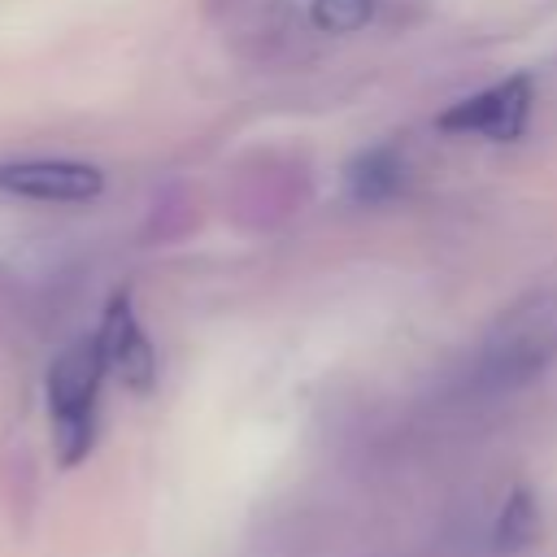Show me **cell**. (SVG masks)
<instances>
[{
  "label": "cell",
  "instance_id": "7",
  "mask_svg": "<svg viewBox=\"0 0 557 557\" xmlns=\"http://www.w3.org/2000/svg\"><path fill=\"white\" fill-rule=\"evenodd\" d=\"M540 531V513H535V500L527 492H513L500 522H496V548L500 553H513V548H527Z\"/></svg>",
  "mask_w": 557,
  "mask_h": 557
},
{
  "label": "cell",
  "instance_id": "4",
  "mask_svg": "<svg viewBox=\"0 0 557 557\" xmlns=\"http://www.w3.org/2000/svg\"><path fill=\"white\" fill-rule=\"evenodd\" d=\"M0 191L48 205H83L104 191V174L87 161L26 157V161H0Z\"/></svg>",
  "mask_w": 557,
  "mask_h": 557
},
{
  "label": "cell",
  "instance_id": "5",
  "mask_svg": "<svg viewBox=\"0 0 557 557\" xmlns=\"http://www.w3.org/2000/svg\"><path fill=\"white\" fill-rule=\"evenodd\" d=\"M96 339H100V352H104L109 374H117L131 392H148L157 383V348H152V339L144 335L139 318H135L131 292H117L109 300Z\"/></svg>",
  "mask_w": 557,
  "mask_h": 557
},
{
  "label": "cell",
  "instance_id": "3",
  "mask_svg": "<svg viewBox=\"0 0 557 557\" xmlns=\"http://www.w3.org/2000/svg\"><path fill=\"white\" fill-rule=\"evenodd\" d=\"M531 100H535V83L531 74H513L505 83H492L457 104H448L435 126L453 131V135H483L487 144H513L527 131L531 117Z\"/></svg>",
  "mask_w": 557,
  "mask_h": 557
},
{
  "label": "cell",
  "instance_id": "8",
  "mask_svg": "<svg viewBox=\"0 0 557 557\" xmlns=\"http://www.w3.org/2000/svg\"><path fill=\"white\" fill-rule=\"evenodd\" d=\"M374 17V0H313L309 22L322 35H352Z\"/></svg>",
  "mask_w": 557,
  "mask_h": 557
},
{
  "label": "cell",
  "instance_id": "2",
  "mask_svg": "<svg viewBox=\"0 0 557 557\" xmlns=\"http://www.w3.org/2000/svg\"><path fill=\"white\" fill-rule=\"evenodd\" d=\"M104 352L96 335L74 339L48 370V413H52V444L61 466H74L96 444V413L104 387Z\"/></svg>",
  "mask_w": 557,
  "mask_h": 557
},
{
  "label": "cell",
  "instance_id": "6",
  "mask_svg": "<svg viewBox=\"0 0 557 557\" xmlns=\"http://www.w3.org/2000/svg\"><path fill=\"white\" fill-rule=\"evenodd\" d=\"M400 178H405V157L392 144H374V148L357 152L352 165H348V174H344L348 200H357V205H383V200H392L400 191Z\"/></svg>",
  "mask_w": 557,
  "mask_h": 557
},
{
  "label": "cell",
  "instance_id": "1",
  "mask_svg": "<svg viewBox=\"0 0 557 557\" xmlns=\"http://www.w3.org/2000/svg\"><path fill=\"white\" fill-rule=\"evenodd\" d=\"M557 361V292L513 300L479 348V383L487 392H518Z\"/></svg>",
  "mask_w": 557,
  "mask_h": 557
}]
</instances>
